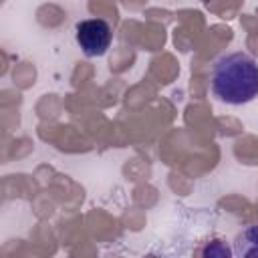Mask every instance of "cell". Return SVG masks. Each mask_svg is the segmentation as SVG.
I'll use <instances>...</instances> for the list:
<instances>
[{
  "label": "cell",
  "instance_id": "1",
  "mask_svg": "<svg viewBox=\"0 0 258 258\" xmlns=\"http://www.w3.org/2000/svg\"><path fill=\"white\" fill-rule=\"evenodd\" d=\"M212 93L228 105H244L258 97V62L242 50L222 54L210 75Z\"/></svg>",
  "mask_w": 258,
  "mask_h": 258
},
{
  "label": "cell",
  "instance_id": "2",
  "mask_svg": "<svg viewBox=\"0 0 258 258\" xmlns=\"http://www.w3.org/2000/svg\"><path fill=\"white\" fill-rule=\"evenodd\" d=\"M75 38L87 56H103L111 46L113 30L103 18H87L75 26Z\"/></svg>",
  "mask_w": 258,
  "mask_h": 258
},
{
  "label": "cell",
  "instance_id": "3",
  "mask_svg": "<svg viewBox=\"0 0 258 258\" xmlns=\"http://www.w3.org/2000/svg\"><path fill=\"white\" fill-rule=\"evenodd\" d=\"M240 258H258V224H250L234 238V250Z\"/></svg>",
  "mask_w": 258,
  "mask_h": 258
},
{
  "label": "cell",
  "instance_id": "4",
  "mask_svg": "<svg viewBox=\"0 0 258 258\" xmlns=\"http://www.w3.org/2000/svg\"><path fill=\"white\" fill-rule=\"evenodd\" d=\"M232 252L230 248L220 242V240H214V242H208L204 248H202V256H218V258H228Z\"/></svg>",
  "mask_w": 258,
  "mask_h": 258
}]
</instances>
